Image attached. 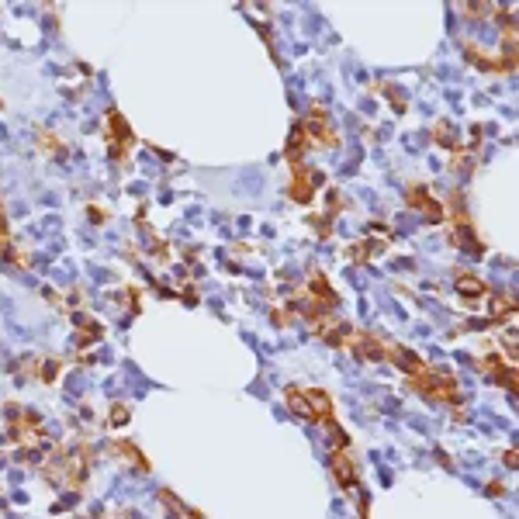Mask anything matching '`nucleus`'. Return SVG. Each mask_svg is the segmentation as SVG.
I'll return each mask as SVG.
<instances>
[{
  "label": "nucleus",
  "mask_w": 519,
  "mask_h": 519,
  "mask_svg": "<svg viewBox=\"0 0 519 519\" xmlns=\"http://www.w3.org/2000/svg\"><path fill=\"white\" fill-rule=\"evenodd\" d=\"M332 474H336V481H339V485H346V488L357 481V467H353V460H350L343 450H339V454H332Z\"/></svg>",
  "instance_id": "nucleus-4"
},
{
  "label": "nucleus",
  "mask_w": 519,
  "mask_h": 519,
  "mask_svg": "<svg viewBox=\"0 0 519 519\" xmlns=\"http://www.w3.org/2000/svg\"><path fill=\"white\" fill-rule=\"evenodd\" d=\"M405 198H409V205L419 208V211H422V215H426L429 222H440V218H447V208L440 205L436 198H429V191H426L422 184H412Z\"/></svg>",
  "instance_id": "nucleus-2"
},
{
  "label": "nucleus",
  "mask_w": 519,
  "mask_h": 519,
  "mask_svg": "<svg viewBox=\"0 0 519 519\" xmlns=\"http://www.w3.org/2000/svg\"><path fill=\"white\" fill-rule=\"evenodd\" d=\"M107 142L114 146V160H118V166H125L128 160V149H132V132H128V125H125V118L118 114V111H107Z\"/></svg>",
  "instance_id": "nucleus-1"
},
{
  "label": "nucleus",
  "mask_w": 519,
  "mask_h": 519,
  "mask_svg": "<svg viewBox=\"0 0 519 519\" xmlns=\"http://www.w3.org/2000/svg\"><path fill=\"white\" fill-rule=\"evenodd\" d=\"M315 180H322L318 173H311V170H305L302 163H295V180H291V201H298V205H305V201H311V194H315Z\"/></svg>",
  "instance_id": "nucleus-3"
},
{
  "label": "nucleus",
  "mask_w": 519,
  "mask_h": 519,
  "mask_svg": "<svg viewBox=\"0 0 519 519\" xmlns=\"http://www.w3.org/2000/svg\"><path fill=\"white\" fill-rule=\"evenodd\" d=\"M433 139H436L440 146H457V139H454V128H450L447 121H440V125H436V132H433Z\"/></svg>",
  "instance_id": "nucleus-6"
},
{
  "label": "nucleus",
  "mask_w": 519,
  "mask_h": 519,
  "mask_svg": "<svg viewBox=\"0 0 519 519\" xmlns=\"http://www.w3.org/2000/svg\"><path fill=\"white\" fill-rule=\"evenodd\" d=\"M111 422H114V426H121V422H128V412H125L121 405H114V415H111Z\"/></svg>",
  "instance_id": "nucleus-7"
},
{
  "label": "nucleus",
  "mask_w": 519,
  "mask_h": 519,
  "mask_svg": "<svg viewBox=\"0 0 519 519\" xmlns=\"http://www.w3.org/2000/svg\"><path fill=\"white\" fill-rule=\"evenodd\" d=\"M457 291H460L467 302H481V298H485V281L474 277V274H460V277H457Z\"/></svg>",
  "instance_id": "nucleus-5"
}]
</instances>
